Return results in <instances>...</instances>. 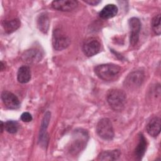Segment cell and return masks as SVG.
<instances>
[{
	"label": "cell",
	"instance_id": "obj_16",
	"mask_svg": "<svg viewBox=\"0 0 161 161\" xmlns=\"http://www.w3.org/2000/svg\"><path fill=\"white\" fill-rule=\"evenodd\" d=\"M121 155L119 150H107L101 152L97 157L99 160H116L118 159Z\"/></svg>",
	"mask_w": 161,
	"mask_h": 161
},
{
	"label": "cell",
	"instance_id": "obj_5",
	"mask_svg": "<svg viewBox=\"0 0 161 161\" xmlns=\"http://www.w3.org/2000/svg\"><path fill=\"white\" fill-rule=\"evenodd\" d=\"M70 43V38L60 30L56 29L53 31L52 36V45L55 50H62L66 48Z\"/></svg>",
	"mask_w": 161,
	"mask_h": 161
},
{
	"label": "cell",
	"instance_id": "obj_21",
	"mask_svg": "<svg viewBox=\"0 0 161 161\" xmlns=\"http://www.w3.org/2000/svg\"><path fill=\"white\" fill-rule=\"evenodd\" d=\"M18 122L13 120L8 121L4 123L5 130L9 133H15L18 130Z\"/></svg>",
	"mask_w": 161,
	"mask_h": 161
},
{
	"label": "cell",
	"instance_id": "obj_18",
	"mask_svg": "<svg viewBox=\"0 0 161 161\" xmlns=\"http://www.w3.org/2000/svg\"><path fill=\"white\" fill-rule=\"evenodd\" d=\"M20 21L19 19H13L4 21L3 23V26L6 33H11L16 31L20 26Z\"/></svg>",
	"mask_w": 161,
	"mask_h": 161
},
{
	"label": "cell",
	"instance_id": "obj_11",
	"mask_svg": "<svg viewBox=\"0 0 161 161\" xmlns=\"http://www.w3.org/2000/svg\"><path fill=\"white\" fill-rule=\"evenodd\" d=\"M50 116H51V113L49 111L46 112L42 122V125H41L40 131V136H39V141L41 143V144L43 145V146H46L47 145V142H48V138H47L48 136L46 133V130L49 123Z\"/></svg>",
	"mask_w": 161,
	"mask_h": 161
},
{
	"label": "cell",
	"instance_id": "obj_7",
	"mask_svg": "<svg viewBox=\"0 0 161 161\" xmlns=\"http://www.w3.org/2000/svg\"><path fill=\"white\" fill-rule=\"evenodd\" d=\"M101 43L95 37H90L85 40L82 45V50L87 57H92L99 52Z\"/></svg>",
	"mask_w": 161,
	"mask_h": 161
},
{
	"label": "cell",
	"instance_id": "obj_3",
	"mask_svg": "<svg viewBox=\"0 0 161 161\" xmlns=\"http://www.w3.org/2000/svg\"><path fill=\"white\" fill-rule=\"evenodd\" d=\"M88 133L83 129H77L74 131L70 146V152L76 154L81 152L86 147L88 140Z\"/></svg>",
	"mask_w": 161,
	"mask_h": 161
},
{
	"label": "cell",
	"instance_id": "obj_6",
	"mask_svg": "<svg viewBox=\"0 0 161 161\" xmlns=\"http://www.w3.org/2000/svg\"><path fill=\"white\" fill-rule=\"evenodd\" d=\"M144 79V73L141 70L133 71L126 77L124 84L125 87L130 89H136L140 87Z\"/></svg>",
	"mask_w": 161,
	"mask_h": 161
},
{
	"label": "cell",
	"instance_id": "obj_9",
	"mask_svg": "<svg viewBox=\"0 0 161 161\" xmlns=\"http://www.w3.org/2000/svg\"><path fill=\"white\" fill-rule=\"evenodd\" d=\"M1 99L5 106L8 109H16L20 106L18 98L9 91H3L1 94Z\"/></svg>",
	"mask_w": 161,
	"mask_h": 161
},
{
	"label": "cell",
	"instance_id": "obj_10",
	"mask_svg": "<svg viewBox=\"0 0 161 161\" xmlns=\"http://www.w3.org/2000/svg\"><path fill=\"white\" fill-rule=\"evenodd\" d=\"M78 4V2L75 0H60L53 1L52 6L53 9L61 11H70L74 9Z\"/></svg>",
	"mask_w": 161,
	"mask_h": 161
},
{
	"label": "cell",
	"instance_id": "obj_8",
	"mask_svg": "<svg viewBox=\"0 0 161 161\" xmlns=\"http://www.w3.org/2000/svg\"><path fill=\"white\" fill-rule=\"evenodd\" d=\"M128 24L130 28V43L134 46L138 42L141 23L138 18L133 17L129 19Z\"/></svg>",
	"mask_w": 161,
	"mask_h": 161
},
{
	"label": "cell",
	"instance_id": "obj_14",
	"mask_svg": "<svg viewBox=\"0 0 161 161\" xmlns=\"http://www.w3.org/2000/svg\"><path fill=\"white\" fill-rule=\"evenodd\" d=\"M118 13V8L113 4H109L104 6L99 12V16L102 19H109L113 18Z\"/></svg>",
	"mask_w": 161,
	"mask_h": 161
},
{
	"label": "cell",
	"instance_id": "obj_4",
	"mask_svg": "<svg viewBox=\"0 0 161 161\" xmlns=\"http://www.w3.org/2000/svg\"><path fill=\"white\" fill-rule=\"evenodd\" d=\"M96 131L101 138L106 140H112L114 135L112 123L108 118H103L98 121Z\"/></svg>",
	"mask_w": 161,
	"mask_h": 161
},
{
	"label": "cell",
	"instance_id": "obj_25",
	"mask_svg": "<svg viewBox=\"0 0 161 161\" xmlns=\"http://www.w3.org/2000/svg\"><path fill=\"white\" fill-rule=\"evenodd\" d=\"M1 70H3V67H4V65H3V62L1 61Z\"/></svg>",
	"mask_w": 161,
	"mask_h": 161
},
{
	"label": "cell",
	"instance_id": "obj_12",
	"mask_svg": "<svg viewBox=\"0 0 161 161\" xmlns=\"http://www.w3.org/2000/svg\"><path fill=\"white\" fill-rule=\"evenodd\" d=\"M147 131L153 137L158 136L160 131V119L158 117L152 118L147 125Z\"/></svg>",
	"mask_w": 161,
	"mask_h": 161
},
{
	"label": "cell",
	"instance_id": "obj_15",
	"mask_svg": "<svg viewBox=\"0 0 161 161\" xmlns=\"http://www.w3.org/2000/svg\"><path fill=\"white\" fill-rule=\"evenodd\" d=\"M42 54L40 51L36 49L28 50L23 55V60L28 63L36 62L41 60Z\"/></svg>",
	"mask_w": 161,
	"mask_h": 161
},
{
	"label": "cell",
	"instance_id": "obj_2",
	"mask_svg": "<svg viewBox=\"0 0 161 161\" xmlns=\"http://www.w3.org/2000/svg\"><path fill=\"white\" fill-rule=\"evenodd\" d=\"M106 99L109 106L115 111H121L126 106V94L120 89H110L107 93Z\"/></svg>",
	"mask_w": 161,
	"mask_h": 161
},
{
	"label": "cell",
	"instance_id": "obj_1",
	"mask_svg": "<svg viewBox=\"0 0 161 161\" xmlns=\"http://www.w3.org/2000/svg\"><path fill=\"white\" fill-rule=\"evenodd\" d=\"M121 67L114 64H104L97 65L94 72L97 76L105 81H114L116 80L121 73Z\"/></svg>",
	"mask_w": 161,
	"mask_h": 161
},
{
	"label": "cell",
	"instance_id": "obj_19",
	"mask_svg": "<svg viewBox=\"0 0 161 161\" xmlns=\"http://www.w3.org/2000/svg\"><path fill=\"white\" fill-rule=\"evenodd\" d=\"M49 18L47 14L42 13L37 19V26L43 33H47L49 28Z\"/></svg>",
	"mask_w": 161,
	"mask_h": 161
},
{
	"label": "cell",
	"instance_id": "obj_24",
	"mask_svg": "<svg viewBox=\"0 0 161 161\" xmlns=\"http://www.w3.org/2000/svg\"><path fill=\"white\" fill-rule=\"evenodd\" d=\"M3 127L4 128V123H3V122L1 121V133H3Z\"/></svg>",
	"mask_w": 161,
	"mask_h": 161
},
{
	"label": "cell",
	"instance_id": "obj_17",
	"mask_svg": "<svg viewBox=\"0 0 161 161\" xmlns=\"http://www.w3.org/2000/svg\"><path fill=\"white\" fill-rule=\"evenodd\" d=\"M18 82L22 84L27 83L31 79L30 69L27 66H22L19 68L17 73Z\"/></svg>",
	"mask_w": 161,
	"mask_h": 161
},
{
	"label": "cell",
	"instance_id": "obj_22",
	"mask_svg": "<svg viewBox=\"0 0 161 161\" xmlns=\"http://www.w3.org/2000/svg\"><path fill=\"white\" fill-rule=\"evenodd\" d=\"M21 121H23V122H30L32 120V116L31 115L30 113H28V112H25L23 113L21 115Z\"/></svg>",
	"mask_w": 161,
	"mask_h": 161
},
{
	"label": "cell",
	"instance_id": "obj_20",
	"mask_svg": "<svg viewBox=\"0 0 161 161\" xmlns=\"http://www.w3.org/2000/svg\"><path fill=\"white\" fill-rule=\"evenodd\" d=\"M152 28L153 31L157 35H160L161 33L160 27V14L156 15L152 20Z\"/></svg>",
	"mask_w": 161,
	"mask_h": 161
},
{
	"label": "cell",
	"instance_id": "obj_13",
	"mask_svg": "<svg viewBox=\"0 0 161 161\" xmlns=\"http://www.w3.org/2000/svg\"><path fill=\"white\" fill-rule=\"evenodd\" d=\"M147 149V140L142 133H140L138 136V143L135 148V157L137 160H140L142 158Z\"/></svg>",
	"mask_w": 161,
	"mask_h": 161
},
{
	"label": "cell",
	"instance_id": "obj_23",
	"mask_svg": "<svg viewBox=\"0 0 161 161\" xmlns=\"http://www.w3.org/2000/svg\"><path fill=\"white\" fill-rule=\"evenodd\" d=\"M84 2H86V3L92 5V6H95L97 5V4H99L101 1H98V0H87V1H84Z\"/></svg>",
	"mask_w": 161,
	"mask_h": 161
}]
</instances>
